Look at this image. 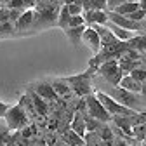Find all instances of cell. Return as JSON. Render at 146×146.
<instances>
[{
	"label": "cell",
	"instance_id": "obj_20",
	"mask_svg": "<svg viewBox=\"0 0 146 146\" xmlns=\"http://www.w3.org/2000/svg\"><path fill=\"white\" fill-rule=\"evenodd\" d=\"M70 129H71L73 132H77L78 136H82V137H84V134H85V131H87V129H85V120H84V115L77 113L75 117H73Z\"/></svg>",
	"mask_w": 146,
	"mask_h": 146
},
{
	"label": "cell",
	"instance_id": "obj_23",
	"mask_svg": "<svg viewBox=\"0 0 146 146\" xmlns=\"http://www.w3.org/2000/svg\"><path fill=\"white\" fill-rule=\"evenodd\" d=\"M16 31V26L11 19H2L0 21V36H7Z\"/></svg>",
	"mask_w": 146,
	"mask_h": 146
},
{
	"label": "cell",
	"instance_id": "obj_15",
	"mask_svg": "<svg viewBox=\"0 0 146 146\" xmlns=\"http://www.w3.org/2000/svg\"><path fill=\"white\" fill-rule=\"evenodd\" d=\"M52 89H54V92L58 94V98H70L73 94V90L70 87V84L64 80V78H58V80H54L52 84Z\"/></svg>",
	"mask_w": 146,
	"mask_h": 146
},
{
	"label": "cell",
	"instance_id": "obj_29",
	"mask_svg": "<svg viewBox=\"0 0 146 146\" xmlns=\"http://www.w3.org/2000/svg\"><path fill=\"white\" fill-rule=\"evenodd\" d=\"M5 7H9V9H26L23 0H9L5 4Z\"/></svg>",
	"mask_w": 146,
	"mask_h": 146
},
{
	"label": "cell",
	"instance_id": "obj_4",
	"mask_svg": "<svg viewBox=\"0 0 146 146\" xmlns=\"http://www.w3.org/2000/svg\"><path fill=\"white\" fill-rule=\"evenodd\" d=\"M96 98L101 101V104L104 106V110L111 115V117H115V115H123V117H127V115H132V113H136L134 110H131V108H127V106H123V104H120L118 101H115L111 96H108L106 92H103V90H96Z\"/></svg>",
	"mask_w": 146,
	"mask_h": 146
},
{
	"label": "cell",
	"instance_id": "obj_1",
	"mask_svg": "<svg viewBox=\"0 0 146 146\" xmlns=\"http://www.w3.org/2000/svg\"><path fill=\"white\" fill-rule=\"evenodd\" d=\"M99 90L106 92L108 96H111L115 101H118L120 104L134 110V111H144V108H146L144 92H132V90L122 89L118 85H110V84H108V87H103Z\"/></svg>",
	"mask_w": 146,
	"mask_h": 146
},
{
	"label": "cell",
	"instance_id": "obj_7",
	"mask_svg": "<svg viewBox=\"0 0 146 146\" xmlns=\"http://www.w3.org/2000/svg\"><path fill=\"white\" fill-rule=\"evenodd\" d=\"M106 16H108V21L110 23H113L120 28H125V30H131V31H139L143 33L144 31V21H132L129 19L127 16L123 14H117L115 11H106Z\"/></svg>",
	"mask_w": 146,
	"mask_h": 146
},
{
	"label": "cell",
	"instance_id": "obj_25",
	"mask_svg": "<svg viewBox=\"0 0 146 146\" xmlns=\"http://www.w3.org/2000/svg\"><path fill=\"white\" fill-rule=\"evenodd\" d=\"M66 139H68V143H70V144H78V146H84V144H85L84 137H82V136H78L77 132H73L71 129L68 131V134H66Z\"/></svg>",
	"mask_w": 146,
	"mask_h": 146
},
{
	"label": "cell",
	"instance_id": "obj_3",
	"mask_svg": "<svg viewBox=\"0 0 146 146\" xmlns=\"http://www.w3.org/2000/svg\"><path fill=\"white\" fill-rule=\"evenodd\" d=\"M5 125H7V129L11 131H23L25 127H28L30 123V118H28V113H26V110L21 103H17L14 106H9L7 110V113H5Z\"/></svg>",
	"mask_w": 146,
	"mask_h": 146
},
{
	"label": "cell",
	"instance_id": "obj_22",
	"mask_svg": "<svg viewBox=\"0 0 146 146\" xmlns=\"http://www.w3.org/2000/svg\"><path fill=\"white\" fill-rule=\"evenodd\" d=\"M84 11L87 9H98V11H106V0H84L82 2Z\"/></svg>",
	"mask_w": 146,
	"mask_h": 146
},
{
	"label": "cell",
	"instance_id": "obj_17",
	"mask_svg": "<svg viewBox=\"0 0 146 146\" xmlns=\"http://www.w3.org/2000/svg\"><path fill=\"white\" fill-rule=\"evenodd\" d=\"M85 26H87V25L66 26V28H63V31H64V35L68 36V40H70L71 44H78V42H80V38H82V33H84Z\"/></svg>",
	"mask_w": 146,
	"mask_h": 146
},
{
	"label": "cell",
	"instance_id": "obj_28",
	"mask_svg": "<svg viewBox=\"0 0 146 146\" xmlns=\"http://www.w3.org/2000/svg\"><path fill=\"white\" fill-rule=\"evenodd\" d=\"M78 25H85V19L82 14H75V16H70L68 19V26H78Z\"/></svg>",
	"mask_w": 146,
	"mask_h": 146
},
{
	"label": "cell",
	"instance_id": "obj_27",
	"mask_svg": "<svg viewBox=\"0 0 146 146\" xmlns=\"http://www.w3.org/2000/svg\"><path fill=\"white\" fill-rule=\"evenodd\" d=\"M66 9H68V12H70L71 16L82 14V12H84V7H82V4H78V2H70V4H66Z\"/></svg>",
	"mask_w": 146,
	"mask_h": 146
},
{
	"label": "cell",
	"instance_id": "obj_2",
	"mask_svg": "<svg viewBox=\"0 0 146 146\" xmlns=\"http://www.w3.org/2000/svg\"><path fill=\"white\" fill-rule=\"evenodd\" d=\"M94 73H96V68L89 66L87 71L80 73V75H75V77H66L64 80L70 84L73 94H77L78 98H84L89 92H92V84H90V80H92Z\"/></svg>",
	"mask_w": 146,
	"mask_h": 146
},
{
	"label": "cell",
	"instance_id": "obj_14",
	"mask_svg": "<svg viewBox=\"0 0 146 146\" xmlns=\"http://www.w3.org/2000/svg\"><path fill=\"white\" fill-rule=\"evenodd\" d=\"M30 101H31V104H33L35 113H38L40 117H45V115L49 113V104H47V101L42 99L38 94H35L33 90L30 92Z\"/></svg>",
	"mask_w": 146,
	"mask_h": 146
},
{
	"label": "cell",
	"instance_id": "obj_12",
	"mask_svg": "<svg viewBox=\"0 0 146 146\" xmlns=\"http://www.w3.org/2000/svg\"><path fill=\"white\" fill-rule=\"evenodd\" d=\"M118 87L122 89H127V90H132V92H144V85L137 80H134L129 73H123L120 82H118Z\"/></svg>",
	"mask_w": 146,
	"mask_h": 146
},
{
	"label": "cell",
	"instance_id": "obj_21",
	"mask_svg": "<svg viewBox=\"0 0 146 146\" xmlns=\"http://www.w3.org/2000/svg\"><path fill=\"white\" fill-rule=\"evenodd\" d=\"M70 12H68V9H66V4H63L61 7H59V14H58V19H56V25L59 26V28H66L68 26V19H70Z\"/></svg>",
	"mask_w": 146,
	"mask_h": 146
},
{
	"label": "cell",
	"instance_id": "obj_18",
	"mask_svg": "<svg viewBox=\"0 0 146 146\" xmlns=\"http://www.w3.org/2000/svg\"><path fill=\"white\" fill-rule=\"evenodd\" d=\"M19 132L21 131H11V129H7V125L0 127V144H11L14 139L19 137Z\"/></svg>",
	"mask_w": 146,
	"mask_h": 146
},
{
	"label": "cell",
	"instance_id": "obj_10",
	"mask_svg": "<svg viewBox=\"0 0 146 146\" xmlns=\"http://www.w3.org/2000/svg\"><path fill=\"white\" fill-rule=\"evenodd\" d=\"M80 42H84V44H85L90 50H94V52H98V50L101 49V40H99V35H98V31H96L92 26H85V30H84V33H82Z\"/></svg>",
	"mask_w": 146,
	"mask_h": 146
},
{
	"label": "cell",
	"instance_id": "obj_11",
	"mask_svg": "<svg viewBox=\"0 0 146 146\" xmlns=\"http://www.w3.org/2000/svg\"><path fill=\"white\" fill-rule=\"evenodd\" d=\"M84 19H85V25H106L108 21V16H106V11H98V9H87L82 12Z\"/></svg>",
	"mask_w": 146,
	"mask_h": 146
},
{
	"label": "cell",
	"instance_id": "obj_32",
	"mask_svg": "<svg viewBox=\"0 0 146 146\" xmlns=\"http://www.w3.org/2000/svg\"><path fill=\"white\" fill-rule=\"evenodd\" d=\"M7 110H9V104H5V103L0 101V118H4V117H5Z\"/></svg>",
	"mask_w": 146,
	"mask_h": 146
},
{
	"label": "cell",
	"instance_id": "obj_5",
	"mask_svg": "<svg viewBox=\"0 0 146 146\" xmlns=\"http://www.w3.org/2000/svg\"><path fill=\"white\" fill-rule=\"evenodd\" d=\"M96 73H99V75H101L110 85H118V82H120V78H122V75H123V71L120 70L117 59L103 61V63L98 66Z\"/></svg>",
	"mask_w": 146,
	"mask_h": 146
},
{
	"label": "cell",
	"instance_id": "obj_8",
	"mask_svg": "<svg viewBox=\"0 0 146 146\" xmlns=\"http://www.w3.org/2000/svg\"><path fill=\"white\" fill-rule=\"evenodd\" d=\"M59 7L61 5H56V4H49L45 0H38L35 4V12L40 16V19L45 23V25H56V19H58V14H59Z\"/></svg>",
	"mask_w": 146,
	"mask_h": 146
},
{
	"label": "cell",
	"instance_id": "obj_30",
	"mask_svg": "<svg viewBox=\"0 0 146 146\" xmlns=\"http://www.w3.org/2000/svg\"><path fill=\"white\" fill-rule=\"evenodd\" d=\"M23 11H25V9H9V19H11L12 23H16V21H17V17L21 16Z\"/></svg>",
	"mask_w": 146,
	"mask_h": 146
},
{
	"label": "cell",
	"instance_id": "obj_6",
	"mask_svg": "<svg viewBox=\"0 0 146 146\" xmlns=\"http://www.w3.org/2000/svg\"><path fill=\"white\" fill-rule=\"evenodd\" d=\"M84 104L87 106V113L92 117V118H96V120H101V122H111V115H110L106 110H104V106L101 104V101L96 98V94H92V92H89L87 96H84Z\"/></svg>",
	"mask_w": 146,
	"mask_h": 146
},
{
	"label": "cell",
	"instance_id": "obj_16",
	"mask_svg": "<svg viewBox=\"0 0 146 146\" xmlns=\"http://www.w3.org/2000/svg\"><path fill=\"white\" fill-rule=\"evenodd\" d=\"M123 42L129 49H134V50H137L141 54V56H144V49H146V36L144 35H137V36L132 35L129 40H123Z\"/></svg>",
	"mask_w": 146,
	"mask_h": 146
},
{
	"label": "cell",
	"instance_id": "obj_19",
	"mask_svg": "<svg viewBox=\"0 0 146 146\" xmlns=\"http://www.w3.org/2000/svg\"><path fill=\"white\" fill-rule=\"evenodd\" d=\"M108 23V28H110V31H111L118 40H129L131 36L134 35V31H131V30H125V28H120V26H117V25H113V23H110V21H106Z\"/></svg>",
	"mask_w": 146,
	"mask_h": 146
},
{
	"label": "cell",
	"instance_id": "obj_24",
	"mask_svg": "<svg viewBox=\"0 0 146 146\" xmlns=\"http://www.w3.org/2000/svg\"><path fill=\"white\" fill-rule=\"evenodd\" d=\"M129 75H131L134 80H137V82L144 84V80H146V70H144L143 66H139V68H134V70H131V71H129Z\"/></svg>",
	"mask_w": 146,
	"mask_h": 146
},
{
	"label": "cell",
	"instance_id": "obj_26",
	"mask_svg": "<svg viewBox=\"0 0 146 146\" xmlns=\"http://www.w3.org/2000/svg\"><path fill=\"white\" fill-rule=\"evenodd\" d=\"M127 17L132 21H144V17H146V9L144 7H139L136 11H132L131 14H127Z\"/></svg>",
	"mask_w": 146,
	"mask_h": 146
},
{
	"label": "cell",
	"instance_id": "obj_13",
	"mask_svg": "<svg viewBox=\"0 0 146 146\" xmlns=\"http://www.w3.org/2000/svg\"><path fill=\"white\" fill-rule=\"evenodd\" d=\"M33 14H35L33 7L31 9H25L21 12V16L17 17V21L14 23L16 30H28V28H31L33 26Z\"/></svg>",
	"mask_w": 146,
	"mask_h": 146
},
{
	"label": "cell",
	"instance_id": "obj_9",
	"mask_svg": "<svg viewBox=\"0 0 146 146\" xmlns=\"http://www.w3.org/2000/svg\"><path fill=\"white\" fill-rule=\"evenodd\" d=\"M31 90L35 94H38L42 99H45L47 103H56L59 98H58V94L54 92V89H52V85L49 84V82H36L33 87H31Z\"/></svg>",
	"mask_w": 146,
	"mask_h": 146
},
{
	"label": "cell",
	"instance_id": "obj_31",
	"mask_svg": "<svg viewBox=\"0 0 146 146\" xmlns=\"http://www.w3.org/2000/svg\"><path fill=\"white\" fill-rule=\"evenodd\" d=\"M120 2H123V0H106V11H113Z\"/></svg>",
	"mask_w": 146,
	"mask_h": 146
}]
</instances>
